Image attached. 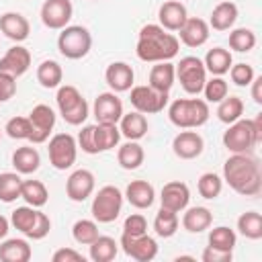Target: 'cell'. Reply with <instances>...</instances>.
<instances>
[{
  "mask_svg": "<svg viewBox=\"0 0 262 262\" xmlns=\"http://www.w3.org/2000/svg\"><path fill=\"white\" fill-rule=\"evenodd\" d=\"M131 207L135 209H149L156 201V190L147 180H131L123 194Z\"/></svg>",
  "mask_w": 262,
  "mask_h": 262,
  "instance_id": "7402d4cb",
  "label": "cell"
},
{
  "mask_svg": "<svg viewBox=\"0 0 262 262\" xmlns=\"http://www.w3.org/2000/svg\"><path fill=\"white\" fill-rule=\"evenodd\" d=\"M180 41L176 35L168 33L160 25H143L139 31L135 53L141 61H170L178 55Z\"/></svg>",
  "mask_w": 262,
  "mask_h": 262,
  "instance_id": "7a4b0ae2",
  "label": "cell"
},
{
  "mask_svg": "<svg viewBox=\"0 0 262 262\" xmlns=\"http://www.w3.org/2000/svg\"><path fill=\"white\" fill-rule=\"evenodd\" d=\"M168 98H170L168 92L154 90L149 84L131 86V94H129V100H131L133 108L143 113V115H151V113L164 111V106L168 104Z\"/></svg>",
  "mask_w": 262,
  "mask_h": 262,
  "instance_id": "9c48e42d",
  "label": "cell"
},
{
  "mask_svg": "<svg viewBox=\"0 0 262 262\" xmlns=\"http://www.w3.org/2000/svg\"><path fill=\"white\" fill-rule=\"evenodd\" d=\"M209 102L203 98H176L168 108V119L178 129H196L209 119Z\"/></svg>",
  "mask_w": 262,
  "mask_h": 262,
  "instance_id": "3957f363",
  "label": "cell"
},
{
  "mask_svg": "<svg viewBox=\"0 0 262 262\" xmlns=\"http://www.w3.org/2000/svg\"><path fill=\"white\" fill-rule=\"evenodd\" d=\"M176 78L180 80V86L184 88V92L188 94H199L203 92V86L207 82V70L203 59L194 57V55H186L180 57V61L174 66Z\"/></svg>",
  "mask_w": 262,
  "mask_h": 262,
  "instance_id": "52a82bcc",
  "label": "cell"
},
{
  "mask_svg": "<svg viewBox=\"0 0 262 262\" xmlns=\"http://www.w3.org/2000/svg\"><path fill=\"white\" fill-rule=\"evenodd\" d=\"M223 180L244 196H256L262 190L260 164L252 154H231L223 164Z\"/></svg>",
  "mask_w": 262,
  "mask_h": 262,
  "instance_id": "6da1fadb",
  "label": "cell"
},
{
  "mask_svg": "<svg viewBox=\"0 0 262 262\" xmlns=\"http://www.w3.org/2000/svg\"><path fill=\"white\" fill-rule=\"evenodd\" d=\"M20 199L27 205L39 209V207H43L49 201V192H47V186L41 180H23V184H20Z\"/></svg>",
  "mask_w": 262,
  "mask_h": 262,
  "instance_id": "d6a6232c",
  "label": "cell"
},
{
  "mask_svg": "<svg viewBox=\"0 0 262 262\" xmlns=\"http://www.w3.org/2000/svg\"><path fill=\"white\" fill-rule=\"evenodd\" d=\"M39 164H41V156L33 145L16 147L12 154V166L18 174H33L39 170Z\"/></svg>",
  "mask_w": 262,
  "mask_h": 262,
  "instance_id": "484cf974",
  "label": "cell"
},
{
  "mask_svg": "<svg viewBox=\"0 0 262 262\" xmlns=\"http://www.w3.org/2000/svg\"><path fill=\"white\" fill-rule=\"evenodd\" d=\"M72 235L78 244L82 246H90L100 233H98V225L96 221L92 219H78L74 225H72Z\"/></svg>",
  "mask_w": 262,
  "mask_h": 262,
  "instance_id": "60d3db41",
  "label": "cell"
},
{
  "mask_svg": "<svg viewBox=\"0 0 262 262\" xmlns=\"http://www.w3.org/2000/svg\"><path fill=\"white\" fill-rule=\"evenodd\" d=\"M203 149H205V141L196 131L184 129L172 139V151L180 160H194L203 154Z\"/></svg>",
  "mask_w": 262,
  "mask_h": 262,
  "instance_id": "2e32d148",
  "label": "cell"
},
{
  "mask_svg": "<svg viewBox=\"0 0 262 262\" xmlns=\"http://www.w3.org/2000/svg\"><path fill=\"white\" fill-rule=\"evenodd\" d=\"M213 223V213L207 207H190L182 215V227L190 233H201Z\"/></svg>",
  "mask_w": 262,
  "mask_h": 262,
  "instance_id": "4316f807",
  "label": "cell"
},
{
  "mask_svg": "<svg viewBox=\"0 0 262 262\" xmlns=\"http://www.w3.org/2000/svg\"><path fill=\"white\" fill-rule=\"evenodd\" d=\"M237 20V6L229 0L219 2L209 18V27H213L215 31H229Z\"/></svg>",
  "mask_w": 262,
  "mask_h": 262,
  "instance_id": "cb8c5ba5",
  "label": "cell"
},
{
  "mask_svg": "<svg viewBox=\"0 0 262 262\" xmlns=\"http://www.w3.org/2000/svg\"><path fill=\"white\" fill-rule=\"evenodd\" d=\"M217 119L225 125L235 123L244 115V100L239 96H225L221 102H217Z\"/></svg>",
  "mask_w": 262,
  "mask_h": 262,
  "instance_id": "e575fe53",
  "label": "cell"
},
{
  "mask_svg": "<svg viewBox=\"0 0 262 262\" xmlns=\"http://www.w3.org/2000/svg\"><path fill=\"white\" fill-rule=\"evenodd\" d=\"M104 80L113 92H127L133 86L135 72L125 61H113L104 72Z\"/></svg>",
  "mask_w": 262,
  "mask_h": 262,
  "instance_id": "ac0fdd59",
  "label": "cell"
},
{
  "mask_svg": "<svg viewBox=\"0 0 262 262\" xmlns=\"http://www.w3.org/2000/svg\"><path fill=\"white\" fill-rule=\"evenodd\" d=\"M8 227H10V221H8L4 215H0V239H4V237H6Z\"/></svg>",
  "mask_w": 262,
  "mask_h": 262,
  "instance_id": "6f0895ef",
  "label": "cell"
},
{
  "mask_svg": "<svg viewBox=\"0 0 262 262\" xmlns=\"http://www.w3.org/2000/svg\"><path fill=\"white\" fill-rule=\"evenodd\" d=\"M94 190V174L90 170H74L66 180V194L74 203H84Z\"/></svg>",
  "mask_w": 262,
  "mask_h": 262,
  "instance_id": "5bb4252c",
  "label": "cell"
},
{
  "mask_svg": "<svg viewBox=\"0 0 262 262\" xmlns=\"http://www.w3.org/2000/svg\"><path fill=\"white\" fill-rule=\"evenodd\" d=\"M29 121L33 125V133L29 137L31 143H45L49 139V133L55 127V113L49 104H37L29 113Z\"/></svg>",
  "mask_w": 262,
  "mask_h": 262,
  "instance_id": "7c38bea8",
  "label": "cell"
},
{
  "mask_svg": "<svg viewBox=\"0 0 262 262\" xmlns=\"http://www.w3.org/2000/svg\"><path fill=\"white\" fill-rule=\"evenodd\" d=\"M188 18L186 14V6L180 2V0H168L160 6L158 10V20H160V27L166 29V31H178L184 20Z\"/></svg>",
  "mask_w": 262,
  "mask_h": 262,
  "instance_id": "ffe728a7",
  "label": "cell"
},
{
  "mask_svg": "<svg viewBox=\"0 0 262 262\" xmlns=\"http://www.w3.org/2000/svg\"><path fill=\"white\" fill-rule=\"evenodd\" d=\"M20 184H23V178L18 172H2L0 174V201L14 203L16 199H20Z\"/></svg>",
  "mask_w": 262,
  "mask_h": 262,
  "instance_id": "8d00e7d4",
  "label": "cell"
},
{
  "mask_svg": "<svg viewBox=\"0 0 262 262\" xmlns=\"http://www.w3.org/2000/svg\"><path fill=\"white\" fill-rule=\"evenodd\" d=\"M0 31L4 33V37H8L14 43H20L29 37L31 33V25L27 20V16H23L20 12H4L0 16Z\"/></svg>",
  "mask_w": 262,
  "mask_h": 262,
  "instance_id": "44dd1931",
  "label": "cell"
},
{
  "mask_svg": "<svg viewBox=\"0 0 262 262\" xmlns=\"http://www.w3.org/2000/svg\"><path fill=\"white\" fill-rule=\"evenodd\" d=\"M61 80H63V70L55 59H45L37 66V82L43 88H47V90L57 88L61 84Z\"/></svg>",
  "mask_w": 262,
  "mask_h": 262,
  "instance_id": "1f68e13d",
  "label": "cell"
},
{
  "mask_svg": "<svg viewBox=\"0 0 262 262\" xmlns=\"http://www.w3.org/2000/svg\"><path fill=\"white\" fill-rule=\"evenodd\" d=\"M51 260L53 262H84V256L72 248H59L57 252H53Z\"/></svg>",
  "mask_w": 262,
  "mask_h": 262,
  "instance_id": "11a10c76",
  "label": "cell"
},
{
  "mask_svg": "<svg viewBox=\"0 0 262 262\" xmlns=\"http://www.w3.org/2000/svg\"><path fill=\"white\" fill-rule=\"evenodd\" d=\"M80 98H82V94H80V90H78L76 86H72V84L61 86V84H59V86H57V94H55V102H57L59 115L66 113V111H70Z\"/></svg>",
  "mask_w": 262,
  "mask_h": 262,
  "instance_id": "f6af8a7d",
  "label": "cell"
},
{
  "mask_svg": "<svg viewBox=\"0 0 262 262\" xmlns=\"http://www.w3.org/2000/svg\"><path fill=\"white\" fill-rule=\"evenodd\" d=\"M145 160L143 147L137 141L127 139L119 149H117V162L123 170H137Z\"/></svg>",
  "mask_w": 262,
  "mask_h": 262,
  "instance_id": "f546056e",
  "label": "cell"
},
{
  "mask_svg": "<svg viewBox=\"0 0 262 262\" xmlns=\"http://www.w3.org/2000/svg\"><path fill=\"white\" fill-rule=\"evenodd\" d=\"M188 201H190V190L184 182L180 180H170L162 186V194H160V203L164 209L168 211H174V213H180L188 207Z\"/></svg>",
  "mask_w": 262,
  "mask_h": 262,
  "instance_id": "9a60e30c",
  "label": "cell"
},
{
  "mask_svg": "<svg viewBox=\"0 0 262 262\" xmlns=\"http://www.w3.org/2000/svg\"><path fill=\"white\" fill-rule=\"evenodd\" d=\"M252 86V98L256 104H262V76H254V80L250 82Z\"/></svg>",
  "mask_w": 262,
  "mask_h": 262,
  "instance_id": "9f6ffc18",
  "label": "cell"
},
{
  "mask_svg": "<svg viewBox=\"0 0 262 262\" xmlns=\"http://www.w3.org/2000/svg\"><path fill=\"white\" fill-rule=\"evenodd\" d=\"M117 252H119V244L108 235H98L90 244V258L94 262H111L117 258Z\"/></svg>",
  "mask_w": 262,
  "mask_h": 262,
  "instance_id": "836d02e7",
  "label": "cell"
},
{
  "mask_svg": "<svg viewBox=\"0 0 262 262\" xmlns=\"http://www.w3.org/2000/svg\"><path fill=\"white\" fill-rule=\"evenodd\" d=\"M49 229H51V221H49V217H47L45 213L37 211V219H35L33 227H31L25 235L31 237V239H43V237L49 233Z\"/></svg>",
  "mask_w": 262,
  "mask_h": 262,
  "instance_id": "f907efd6",
  "label": "cell"
},
{
  "mask_svg": "<svg viewBox=\"0 0 262 262\" xmlns=\"http://www.w3.org/2000/svg\"><path fill=\"white\" fill-rule=\"evenodd\" d=\"M35 219H37V209L31 207V205H27V207H16V209L12 211V215H10V223H12L18 231H23V233H27V231L33 227Z\"/></svg>",
  "mask_w": 262,
  "mask_h": 262,
  "instance_id": "7bdbcfd3",
  "label": "cell"
},
{
  "mask_svg": "<svg viewBox=\"0 0 262 262\" xmlns=\"http://www.w3.org/2000/svg\"><path fill=\"white\" fill-rule=\"evenodd\" d=\"M123 233L129 235H143L147 233V221L141 213H131L123 223Z\"/></svg>",
  "mask_w": 262,
  "mask_h": 262,
  "instance_id": "681fc988",
  "label": "cell"
},
{
  "mask_svg": "<svg viewBox=\"0 0 262 262\" xmlns=\"http://www.w3.org/2000/svg\"><path fill=\"white\" fill-rule=\"evenodd\" d=\"M229 47L237 53H248L256 47V33L252 29L239 27L229 33Z\"/></svg>",
  "mask_w": 262,
  "mask_h": 262,
  "instance_id": "ab89813d",
  "label": "cell"
},
{
  "mask_svg": "<svg viewBox=\"0 0 262 262\" xmlns=\"http://www.w3.org/2000/svg\"><path fill=\"white\" fill-rule=\"evenodd\" d=\"M119 139H121V131H119L117 123H96L94 125V141H96L98 154L117 147Z\"/></svg>",
  "mask_w": 262,
  "mask_h": 262,
  "instance_id": "4dcf8cb0",
  "label": "cell"
},
{
  "mask_svg": "<svg viewBox=\"0 0 262 262\" xmlns=\"http://www.w3.org/2000/svg\"><path fill=\"white\" fill-rule=\"evenodd\" d=\"M121 207H123V192L117 186L106 184V186L98 188L96 196L92 199L90 213H92L94 221H98V223H113L119 217Z\"/></svg>",
  "mask_w": 262,
  "mask_h": 262,
  "instance_id": "8992f818",
  "label": "cell"
},
{
  "mask_svg": "<svg viewBox=\"0 0 262 262\" xmlns=\"http://www.w3.org/2000/svg\"><path fill=\"white\" fill-rule=\"evenodd\" d=\"M147 129H149L147 119H145V115L139 113V111H133V113H127V115L123 113V117H121V121H119V131H121V135L127 137V139H131V141H137V139L145 137Z\"/></svg>",
  "mask_w": 262,
  "mask_h": 262,
  "instance_id": "603a6c76",
  "label": "cell"
},
{
  "mask_svg": "<svg viewBox=\"0 0 262 262\" xmlns=\"http://www.w3.org/2000/svg\"><path fill=\"white\" fill-rule=\"evenodd\" d=\"M121 248L129 258H133L137 262H149L158 256V244L147 233H143V235L123 233L121 235Z\"/></svg>",
  "mask_w": 262,
  "mask_h": 262,
  "instance_id": "30bf717a",
  "label": "cell"
},
{
  "mask_svg": "<svg viewBox=\"0 0 262 262\" xmlns=\"http://www.w3.org/2000/svg\"><path fill=\"white\" fill-rule=\"evenodd\" d=\"M196 188H199V194L203 196V199H217L219 194H221V190H223V180H221V176H217L215 172H205V174H201V178H199V182H196Z\"/></svg>",
  "mask_w": 262,
  "mask_h": 262,
  "instance_id": "b9f144b4",
  "label": "cell"
},
{
  "mask_svg": "<svg viewBox=\"0 0 262 262\" xmlns=\"http://www.w3.org/2000/svg\"><path fill=\"white\" fill-rule=\"evenodd\" d=\"M237 231L248 239L262 237V215L258 211H246L237 217Z\"/></svg>",
  "mask_w": 262,
  "mask_h": 262,
  "instance_id": "d590c367",
  "label": "cell"
},
{
  "mask_svg": "<svg viewBox=\"0 0 262 262\" xmlns=\"http://www.w3.org/2000/svg\"><path fill=\"white\" fill-rule=\"evenodd\" d=\"M74 14L72 0H45L41 6V20L47 29L61 31L63 27L70 25Z\"/></svg>",
  "mask_w": 262,
  "mask_h": 262,
  "instance_id": "8fae6325",
  "label": "cell"
},
{
  "mask_svg": "<svg viewBox=\"0 0 262 262\" xmlns=\"http://www.w3.org/2000/svg\"><path fill=\"white\" fill-rule=\"evenodd\" d=\"M31 246L27 239L12 237L0 244V260L2 262H29L31 260Z\"/></svg>",
  "mask_w": 262,
  "mask_h": 262,
  "instance_id": "83f0119b",
  "label": "cell"
},
{
  "mask_svg": "<svg viewBox=\"0 0 262 262\" xmlns=\"http://www.w3.org/2000/svg\"><path fill=\"white\" fill-rule=\"evenodd\" d=\"M14 94H16V78L6 72H0V102L10 100Z\"/></svg>",
  "mask_w": 262,
  "mask_h": 262,
  "instance_id": "f5cc1de1",
  "label": "cell"
},
{
  "mask_svg": "<svg viewBox=\"0 0 262 262\" xmlns=\"http://www.w3.org/2000/svg\"><path fill=\"white\" fill-rule=\"evenodd\" d=\"M78 147H82V151H86V154H90V156H94V154H98V149H96V141H94V125H86L80 133H78Z\"/></svg>",
  "mask_w": 262,
  "mask_h": 262,
  "instance_id": "816d5d0a",
  "label": "cell"
},
{
  "mask_svg": "<svg viewBox=\"0 0 262 262\" xmlns=\"http://www.w3.org/2000/svg\"><path fill=\"white\" fill-rule=\"evenodd\" d=\"M174 260H176V262H194V258H192V256H176Z\"/></svg>",
  "mask_w": 262,
  "mask_h": 262,
  "instance_id": "680465c9",
  "label": "cell"
},
{
  "mask_svg": "<svg viewBox=\"0 0 262 262\" xmlns=\"http://www.w3.org/2000/svg\"><path fill=\"white\" fill-rule=\"evenodd\" d=\"M49 164L55 170H68L74 166L76 162V154H78V143L70 133H55L49 139Z\"/></svg>",
  "mask_w": 262,
  "mask_h": 262,
  "instance_id": "ba28073f",
  "label": "cell"
},
{
  "mask_svg": "<svg viewBox=\"0 0 262 262\" xmlns=\"http://www.w3.org/2000/svg\"><path fill=\"white\" fill-rule=\"evenodd\" d=\"M4 131L10 139H29L33 133V125H31L29 117H12V119H8Z\"/></svg>",
  "mask_w": 262,
  "mask_h": 262,
  "instance_id": "bcb514c9",
  "label": "cell"
},
{
  "mask_svg": "<svg viewBox=\"0 0 262 262\" xmlns=\"http://www.w3.org/2000/svg\"><path fill=\"white\" fill-rule=\"evenodd\" d=\"M262 139V133L250 119H237L223 133V145L231 154H250Z\"/></svg>",
  "mask_w": 262,
  "mask_h": 262,
  "instance_id": "277c9868",
  "label": "cell"
},
{
  "mask_svg": "<svg viewBox=\"0 0 262 262\" xmlns=\"http://www.w3.org/2000/svg\"><path fill=\"white\" fill-rule=\"evenodd\" d=\"M154 231L160 237H172L178 231V213L160 207V211L156 213V219H154Z\"/></svg>",
  "mask_w": 262,
  "mask_h": 262,
  "instance_id": "74e56055",
  "label": "cell"
},
{
  "mask_svg": "<svg viewBox=\"0 0 262 262\" xmlns=\"http://www.w3.org/2000/svg\"><path fill=\"white\" fill-rule=\"evenodd\" d=\"M235 242H237V235L231 227H225V225H219V227H213L209 231V246L211 248H217V250H225V252H231L235 248Z\"/></svg>",
  "mask_w": 262,
  "mask_h": 262,
  "instance_id": "f35d334b",
  "label": "cell"
},
{
  "mask_svg": "<svg viewBox=\"0 0 262 262\" xmlns=\"http://www.w3.org/2000/svg\"><path fill=\"white\" fill-rule=\"evenodd\" d=\"M92 47V35L82 25H68L57 37V49L68 59H82Z\"/></svg>",
  "mask_w": 262,
  "mask_h": 262,
  "instance_id": "5b68a950",
  "label": "cell"
},
{
  "mask_svg": "<svg viewBox=\"0 0 262 262\" xmlns=\"http://www.w3.org/2000/svg\"><path fill=\"white\" fill-rule=\"evenodd\" d=\"M174 80H176L174 63H170V61H156V66H151V70H149V82L147 84L154 90L170 92Z\"/></svg>",
  "mask_w": 262,
  "mask_h": 262,
  "instance_id": "d4e9b609",
  "label": "cell"
},
{
  "mask_svg": "<svg viewBox=\"0 0 262 262\" xmlns=\"http://www.w3.org/2000/svg\"><path fill=\"white\" fill-rule=\"evenodd\" d=\"M203 92H205V100H207V102H221V100L227 96L229 86H227V82H225L221 76H213L211 80L205 82Z\"/></svg>",
  "mask_w": 262,
  "mask_h": 262,
  "instance_id": "ee69618b",
  "label": "cell"
},
{
  "mask_svg": "<svg viewBox=\"0 0 262 262\" xmlns=\"http://www.w3.org/2000/svg\"><path fill=\"white\" fill-rule=\"evenodd\" d=\"M231 260H233L231 252L217 250V248H211V246H207L203 250V262H231Z\"/></svg>",
  "mask_w": 262,
  "mask_h": 262,
  "instance_id": "db71d44e",
  "label": "cell"
},
{
  "mask_svg": "<svg viewBox=\"0 0 262 262\" xmlns=\"http://www.w3.org/2000/svg\"><path fill=\"white\" fill-rule=\"evenodd\" d=\"M31 66V53L27 47L23 45H14L10 47L2 57H0V72H6L14 78L23 76Z\"/></svg>",
  "mask_w": 262,
  "mask_h": 262,
  "instance_id": "d6986e66",
  "label": "cell"
},
{
  "mask_svg": "<svg viewBox=\"0 0 262 262\" xmlns=\"http://www.w3.org/2000/svg\"><path fill=\"white\" fill-rule=\"evenodd\" d=\"M209 29L211 27L207 20H203L199 16H188L184 20V25L178 29V35L186 47H201L209 39Z\"/></svg>",
  "mask_w": 262,
  "mask_h": 262,
  "instance_id": "e0dca14e",
  "label": "cell"
},
{
  "mask_svg": "<svg viewBox=\"0 0 262 262\" xmlns=\"http://www.w3.org/2000/svg\"><path fill=\"white\" fill-rule=\"evenodd\" d=\"M92 113L98 123H119L123 117V102L117 96V92H100L94 98Z\"/></svg>",
  "mask_w": 262,
  "mask_h": 262,
  "instance_id": "4fadbf2b",
  "label": "cell"
},
{
  "mask_svg": "<svg viewBox=\"0 0 262 262\" xmlns=\"http://www.w3.org/2000/svg\"><path fill=\"white\" fill-rule=\"evenodd\" d=\"M203 63H205V70H207L209 74H213V76H223V74L229 72V68H231V63H233V57H231V51H227V49H223V47H213V49L207 51Z\"/></svg>",
  "mask_w": 262,
  "mask_h": 262,
  "instance_id": "f1b7e54d",
  "label": "cell"
},
{
  "mask_svg": "<svg viewBox=\"0 0 262 262\" xmlns=\"http://www.w3.org/2000/svg\"><path fill=\"white\" fill-rule=\"evenodd\" d=\"M254 68L250 66V63H231V68H229V78H231V82L235 84V86H250V82L254 80Z\"/></svg>",
  "mask_w": 262,
  "mask_h": 262,
  "instance_id": "7dc6e473",
  "label": "cell"
},
{
  "mask_svg": "<svg viewBox=\"0 0 262 262\" xmlns=\"http://www.w3.org/2000/svg\"><path fill=\"white\" fill-rule=\"evenodd\" d=\"M88 102H86V98L82 96L70 111H66V113H61V117H63V121L68 123V125H82L86 119H88Z\"/></svg>",
  "mask_w": 262,
  "mask_h": 262,
  "instance_id": "c3c4849f",
  "label": "cell"
}]
</instances>
